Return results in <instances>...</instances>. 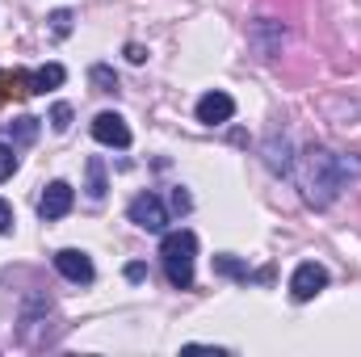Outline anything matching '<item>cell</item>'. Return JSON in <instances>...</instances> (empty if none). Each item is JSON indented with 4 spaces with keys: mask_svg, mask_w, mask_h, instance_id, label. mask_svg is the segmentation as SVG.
I'll return each instance as SVG.
<instances>
[{
    "mask_svg": "<svg viewBox=\"0 0 361 357\" xmlns=\"http://www.w3.org/2000/svg\"><path fill=\"white\" fill-rule=\"evenodd\" d=\"M361 173V160L353 156H332V152H324V147H311L307 156H302V189H307V202L311 206H328L332 198H336V189L345 185L349 177H357Z\"/></svg>",
    "mask_w": 361,
    "mask_h": 357,
    "instance_id": "6da1fadb",
    "label": "cell"
},
{
    "mask_svg": "<svg viewBox=\"0 0 361 357\" xmlns=\"http://www.w3.org/2000/svg\"><path fill=\"white\" fill-rule=\"evenodd\" d=\"M160 261H164V273L177 290H189L193 286V265H197V236L189 227L180 231H169L160 240Z\"/></svg>",
    "mask_w": 361,
    "mask_h": 357,
    "instance_id": "7a4b0ae2",
    "label": "cell"
},
{
    "mask_svg": "<svg viewBox=\"0 0 361 357\" xmlns=\"http://www.w3.org/2000/svg\"><path fill=\"white\" fill-rule=\"evenodd\" d=\"M126 214H130V223L143 227V231H164V227H169V210H164V202H160L156 193H139Z\"/></svg>",
    "mask_w": 361,
    "mask_h": 357,
    "instance_id": "3957f363",
    "label": "cell"
},
{
    "mask_svg": "<svg viewBox=\"0 0 361 357\" xmlns=\"http://www.w3.org/2000/svg\"><path fill=\"white\" fill-rule=\"evenodd\" d=\"M324 286H328V269L315 265V261H302V265L290 273V294H294V303H311Z\"/></svg>",
    "mask_w": 361,
    "mask_h": 357,
    "instance_id": "277c9868",
    "label": "cell"
},
{
    "mask_svg": "<svg viewBox=\"0 0 361 357\" xmlns=\"http://www.w3.org/2000/svg\"><path fill=\"white\" fill-rule=\"evenodd\" d=\"M92 139L97 143H105V147H130V126H126V118L122 114H114V109H105V114H97L92 118Z\"/></svg>",
    "mask_w": 361,
    "mask_h": 357,
    "instance_id": "5b68a950",
    "label": "cell"
},
{
    "mask_svg": "<svg viewBox=\"0 0 361 357\" xmlns=\"http://www.w3.org/2000/svg\"><path fill=\"white\" fill-rule=\"evenodd\" d=\"M72 202H76V189L68 185V181H51L47 189H42V198H38V214L51 223V219H63L68 210H72Z\"/></svg>",
    "mask_w": 361,
    "mask_h": 357,
    "instance_id": "8992f818",
    "label": "cell"
},
{
    "mask_svg": "<svg viewBox=\"0 0 361 357\" xmlns=\"http://www.w3.org/2000/svg\"><path fill=\"white\" fill-rule=\"evenodd\" d=\"M197 122L202 126H223V122H231V114H235V101L227 97V92H206V97H197Z\"/></svg>",
    "mask_w": 361,
    "mask_h": 357,
    "instance_id": "52a82bcc",
    "label": "cell"
},
{
    "mask_svg": "<svg viewBox=\"0 0 361 357\" xmlns=\"http://www.w3.org/2000/svg\"><path fill=\"white\" fill-rule=\"evenodd\" d=\"M55 269H59L68 282H76V286H89L92 277H97L89 253H80V248H59V253H55Z\"/></svg>",
    "mask_w": 361,
    "mask_h": 357,
    "instance_id": "ba28073f",
    "label": "cell"
},
{
    "mask_svg": "<svg viewBox=\"0 0 361 357\" xmlns=\"http://www.w3.org/2000/svg\"><path fill=\"white\" fill-rule=\"evenodd\" d=\"M68 80V72L59 68V63H47V68H38L34 76H30V92H47V89H59Z\"/></svg>",
    "mask_w": 361,
    "mask_h": 357,
    "instance_id": "9c48e42d",
    "label": "cell"
},
{
    "mask_svg": "<svg viewBox=\"0 0 361 357\" xmlns=\"http://www.w3.org/2000/svg\"><path fill=\"white\" fill-rule=\"evenodd\" d=\"M89 198L92 202L105 198V169H101V160H89Z\"/></svg>",
    "mask_w": 361,
    "mask_h": 357,
    "instance_id": "30bf717a",
    "label": "cell"
},
{
    "mask_svg": "<svg viewBox=\"0 0 361 357\" xmlns=\"http://www.w3.org/2000/svg\"><path fill=\"white\" fill-rule=\"evenodd\" d=\"M89 76H92V85H97V92H118V76L109 68H92Z\"/></svg>",
    "mask_w": 361,
    "mask_h": 357,
    "instance_id": "8fae6325",
    "label": "cell"
},
{
    "mask_svg": "<svg viewBox=\"0 0 361 357\" xmlns=\"http://www.w3.org/2000/svg\"><path fill=\"white\" fill-rule=\"evenodd\" d=\"M214 269L227 273V277H244V282H248V265H240L235 257H214Z\"/></svg>",
    "mask_w": 361,
    "mask_h": 357,
    "instance_id": "7c38bea8",
    "label": "cell"
},
{
    "mask_svg": "<svg viewBox=\"0 0 361 357\" xmlns=\"http://www.w3.org/2000/svg\"><path fill=\"white\" fill-rule=\"evenodd\" d=\"M13 169H17V152H13L8 143H0V181L13 177Z\"/></svg>",
    "mask_w": 361,
    "mask_h": 357,
    "instance_id": "4fadbf2b",
    "label": "cell"
},
{
    "mask_svg": "<svg viewBox=\"0 0 361 357\" xmlns=\"http://www.w3.org/2000/svg\"><path fill=\"white\" fill-rule=\"evenodd\" d=\"M51 126H55V131H68V126H72V105L59 101V105L51 109Z\"/></svg>",
    "mask_w": 361,
    "mask_h": 357,
    "instance_id": "5bb4252c",
    "label": "cell"
},
{
    "mask_svg": "<svg viewBox=\"0 0 361 357\" xmlns=\"http://www.w3.org/2000/svg\"><path fill=\"white\" fill-rule=\"evenodd\" d=\"M34 135H38V118H17V139H25V143H30Z\"/></svg>",
    "mask_w": 361,
    "mask_h": 357,
    "instance_id": "9a60e30c",
    "label": "cell"
},
{
    "mask_svg": "<svg viewBox=\"0 0 361 357\" xmlns=\"http://www.w3.org/2000/svg\"><path fill=\"white\" fill-rule=\"evenodd\" d=\"M8 231H13V206L0 198V236H8Z\"/></svg>",
    "mask_w": 361,
    "mask_h": 357,
    "instance_id": "2e32d148",
    "label": "cell"
},
{
    "mask_svg": "<svg viewBox=\"0 0 361 357\" xmlns=\"http://www.w3.org/2000/svg\"><path fill=\"white\" fill-rule=\"evenodd\" d=\"M189 206H193V202H189V193H185V189H173V210H180V214H185Z\"/></svg>",
    "mask_w": 361,
    "mask_h": 357,
    "instance_id": "e0dca14e",
    "label": "cell"
},
{
    "mask_svg": "<svg viewBox=\"0 0 361 357\" xmlns=\"http://www.w3.org/2000/svg\"><path fill=\"white\" fill-rule=\"evenodd\" d=\"M51 21H55V34H68L72 30V13H55Z\"/></svg>",
    "mask_w": 361,
    "mask_h": 357,
    "instance_id": "ac0fdd59",
    "label": "cell"
},
{
    "mask_svg": "<svg viewBox=\"0 0 361 357\" xmlns=\"http://www.w3.org/2000/svg\"><path fill=\"white\" fill-rule=\"evenodd\" d=\"M126 59H130V63H143V59H147V51H143L139 42H130V47H126Z\"/></svg>",
    "mask_w": 361,
    "mask_h": 357,
    "instance_id": "d6986e66",
    "label": "cell"
},
{
    "mask_svg": "<svg viewBox=\"0 0 361 357\" xmlns=\"http://www.w3.org/2000/svg\"><path fill=\"white\" fill-rule=\"evenodd\" d=\"M143 273H147L143 265H126V277H130V282H143Z\"/></svg>",
    "mask_w": 361,
    "mask_h": 357,
    "instance_id": "ffe728a7",
    "label": "cell"
}]
</instances>
